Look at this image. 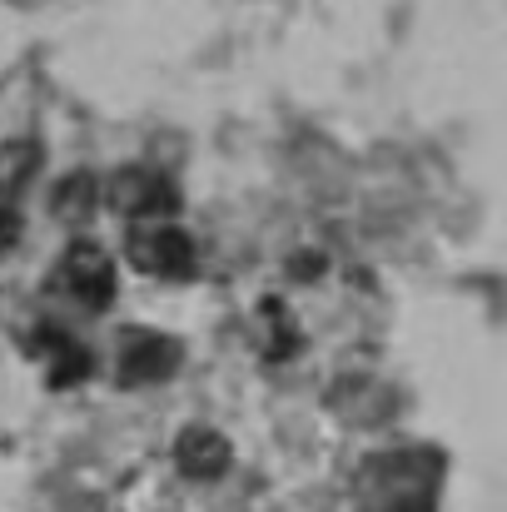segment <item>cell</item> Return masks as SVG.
Listing matches in <instances>:
<instances>
[{"label":"cell","instance_id":"obj_4","mask_svg":"<svg viewBox=\"0 0 507 512\" xmlns=\"http://www.w3.org/2000/svg\"><path fill=\"white\" fill-rule=\"evenodd\" d=\"M105 199H110V209H120V214H130V219H155V214H169V209H174L169 179L155 170H140V165L115 174L110 189H105Z\"/></svg>","mask_w":507,"mask_h":512},{"label":"cell","instance_id":"obj_3","mask_svg":"<svg viewBox=\"0 0 507 512\" xmlns=\"http://www.w3.org/2000/svg\"><path fill=\"white\" fill-rule=\"evenodd\" d=\"M174 368H179V343L165 339V334L130 329V334L120 339V353H115V373H120V383H130V388L165 383Z\"/></svg>","mask_w":507,"mask_h":512},{"label":"cell","instance_id":"obj_1","mask_svg":"<svg viewBox=\"0 0 507 512\" xmlns=\"http://www.w3.org/2000/svg\"><path fill=\"white\" fill-rule=\"evenodd\" d=\"M125 249H130V264H140L155 279H189L194 274V239L179 224H169L165 214L140 219L130 229V244Z\"/></svg>","mask_w":507,"mask_h":512},{"label":"cell","instance_id":"obj_2","mask_svg":"<svg viewBox=\"0 0 507 512\" xmlns=\"http://www.w3.org/2000/svg\"><path fill=\"white\" fill-rule=\"evenodd\" d=\"M60 289L80 304V309H90V314H100L110 299H115V259L100 249V244H70L65 249V259H60Z\"/></svg>","mask_w":507,"mask_h":512},{"label":"cell","instance_id":"obj_5","mask_svg":"<svg viewBox=\"0 0 507 512\" xmlns=\"http://www.w3.org/2000/svg\"><path fill=\"white\" fill-rule=\"evenodd\" d=\"M229 438L224 433H214V428H189V433H179V443H174V463H179V473H189V478H219L224 468H229Z\"/></svg>","mask_w":507,"mask_h":512},{"label":"cell","instance_id":"obj_9","mask_svg":"<svg viewBox=\"0 0 507 512\" xmlns=\"http://www.w3.org/2000/svg\"><path fill=\"white\" fill-rule=\"evenodd\" d=\"M15 239H20V214H15V209L0 199V254H5Z\"/></svg>","mask_w":507,"mask_h":512},{"label":"cell","instance_id":"obj_7","mask_svg":"<svg viewBox=\"0 0 507 512\" xmlns=\"http://www.w3.org/2000/svg\"><path fill=\"white\" fill-rule=\"evenodd\" d=\"M35 170H40V150H35L30 140H10V145H0V199L15 194Z\"/></svg>","mask_w":507,"mask_h":512},{"label":"cell","instance_id":"obj_8","mask_svg":"<svg viewBox=\"0 0 507 512\" xmlns=\"http://www.w3.org/2000/svg\"><path fill=\"white\" fill-rule=\"evenodd\" d=\"M95 179L90 174H70V179H60V189H55V214L60 219H70V224H80L90 209H95Z\"/></svg>","mask_w":507,"mask_h":512},{"label":"cell","instance_id":"obj_6","mask_svg":"<svg viewBox=\"0 0 507 512\" xmlns=\"http://www.w3.org/2000/svg\"><path fill=\"white\" fill-rule=\"evenodd\" d=\"M35 353L45 358V378H50L55 388H75V383H85V373H90V353L75 339L55 334V329H45V334L35 339Z\"/></svg>","mask_w":507,"mask_h":512}]
</instances>
